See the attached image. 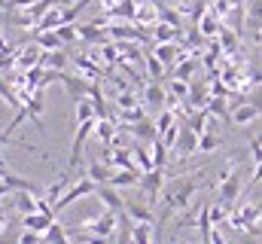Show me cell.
<instances>
[{"instance_id": "6da1fadb", "label": "cell", "mask_w": 262, "mask_h": 244, "mask_svg": "<svg viewBox=\"0 0 262 244\" xmlns=\"http://www.w3.org/2000/svg\"><path fill=\"white\" fill-rule=\"evenodd\" d=\"M201 177H204V171L189 174V177H177V180H171L165 186V192H162V205H165L162 220H168L174 211H186L189 208V198L195 195V189L201 186Z\"/></svg>"}, {"instance_id": "7a4b0ae2", "label": "cell", "mask_w": 262, "mask_h": 244, "mask_svg": "<svg viewBox=\"0 0 262 244\" xmlns=\"http://www.w3.org/2000/svg\"><path fill=\"white\" fill-rule=\"evenodd\" d=\"M116 223H119V214L104 211V214H101V217H95V220H82L76 232H89V235H98V238H110V235H113V229H116Z\"/></svg>"}, {"instance_id": "3957f363", "label": "cell", "mask_w": 262, "mask_h": 244, "mask_svg": "<svg viewBox=\"0 0 262 244\" xmlns=\"http://www.w3.org/2000/svg\"><path fill=\"white\" fill-rule=\"evenodd\" d=\"M95 192H98V183L89 180V177H79V180L73 183V186L67 189L64 195H61V198L55 201V217H58V214H61L64 208H70V205H73L76 198H85V195H95Z\"/></svg>"}, {"instance_id": "277c9868", "label": "cell", "mask_w": 262, "mask_h": 244, "mask_svg": "<svg viewBox=\"0 0 262 244\" xmlns=\"http://www.w3.org/2000/svg\"><path fill=\"white\" fill-rule=\"evenodd\" d=\"M95 125H98V119L79 122L76 137H73V147H70V159H67V168H70V171H73V168H79V162H82V147H85L89 134H95Z\"/></svg>"}, {"instance_id": "5b68a950", "label": "cell", "mask_w": 262, "mask_h": 244, "mask_svg": "<svg viewBox=\"0 0 262 244\" xmlns=\"http://www.w3.org/2000/svg\"><path fill=\"white\" fill-rule=\"evenodd\" d=\"M137 186L146 192V201H149V208H152V205L162 198L165 186H168V183H165V171H162V168H156V171H146V174L140 177V183H137Z\"/></svg>"}, {"instance_id": "8992f818", "label": "cell", "mask_w": 262, "mask_h": 244, "mask_svg": "<svg viewBox=\"0 0 262 244\" xmlns=\"http://www.w3.org/2000/svg\"><path fill=\"white\" fill-rule=\"evenodd\" d=\"M61 83H64V89H67V95H70L73 104L92 95V79H82V76H70V73H64Z\"/></svg>"}, {"instance_id": "52a82bcc", "label": "cell", "mask_w": 262, "mask_h": 244, "mask_svg": "<svg viewBox=\"0 0 262 244\" xmlns=\"http://www.w3.org/2000/svg\"><path fill=\"white\" fill-rule=\"evenodd\" d=\"M40 61H43V49H40L34 40H31V46H25V49H18V52H15V67H18L21 73H25V70H31V67H37Z\"/></svg>"}, {"instance_id": "ba28073f", "label": "cell", "mask_w": 262, "mask_h": 244, "mask_svg": "<svg viewBox=\"0 0 262 244\" xmlns=\"http://www.w3.org/2000/svg\"><path fill=\"white\" fill-rule=\"evenodd\" d=\"M104 205H107V211H113V214H125V198L119 195V189L116 186H98V192H95Z\"/></svg>"}, {"instance_id": "9c48e42d", "label": "cell", "mask_w": 262, "mask_h": 244, "mask_svg": "<svg viewBox=\"0 0 262 244\" xmlns=\"http://www.w3.org/2000/svg\"><path fill=\"white\" fill-rule=\"evenodd\" d=\"M152 55L162 64H180L183 61V43H156Z\"/></svg>"}, {"instance_id": "30bf717a", "label": "cell", "mask_w": 262, "mask_h": 244, "mask_svg": "<svg viewBox=\"0 0 262 244\" xmlns=\"http://www.w3.org/2000/svg\"><path fill=\"white\" fill-rule=\"evenodd\" d=\"M55 223V217L52 214H25L21 217V229H31V232H40V235H46V229Z\"/></svg>"}, {"instance_id": "8fae6325", "label": "cell", "mask_w": 262, "mask_h": 244, "mask_svg": "<svg viewBox=\"0 0 262 244\" xmlns=\"http://www.w3.org/2000/svg\"><path fill=\"white\" fill-rule=\"evenodd\" d=\"M34 43H37L43 52H58V49H64V40L58 37V31H34Z\"/></svg>"}, {"instance_id": "7c38bea8", "label": "cell", "mask_w": 262, "mask_h": 244, "mask_svg": "<svg viewBox=\"0 0 262 244\" xmlns=\"http://www.w3.org/2000/svg\"><path fill=\"white\" fill-rule=\"evenodd\" d=\"M241 195V180H238V171L229 177V180L220 183V205H226V208H232V201Z\"/></svg>"}, {"instance_id": "4fadbf2b", "label": "cell", "mask_w": 262, "mask_h": 244, "mask_svg": "<svg viewBox=\"0 0 262 244\" xmlns=\"http://www.w3.org/2000/svg\"><path fill=\"white\" fill-rule=\"evenodd\" d=\"M107 34H110L113 40H146L143 28H137V25H110Z\"/></svg>"}, {"instance_id": "5bb4252c", "label": "cell", "mask_w": 262, "mask_h": 244, "mask_svg": "<svg viewBox=\"0 0 262 244\" xmlns=\"http://www.w3.org/2000/svg\"><path fill=\"white\" fill-rule=\"evenodd\" d=\"M110 18H128V22H134V18H137V3H134V0H119L116 6L107 9L104 22H110Z\"/></svg>"}, {"instance_id": "9a60e30c", "label": "cell", "mask_w": 262, "mask_h": 244, "mask_svg": "<svg viewBox=\"0 0 262 244\" xmlns=\"http://www.w3.org/2000/svg\"><path fill=\"white\" fill-rule=\"evenodd\" d=\"M143 101H146L152 110L165 107V104H168V92H165V86H162V83H149L146 92H143Z\"/></svg>"}, {"instance_id": "2e32d148", "label": "cell", "mask_w": 262, "mask_h": 244, "mask_svg": "<svg viewBox=\"0 0 262 244\" xmlns=\"http://www.w3.org/2000/svg\"><path fill=\"white\" fill-rule=\"evenodd\" d=\"M85 177H89V180H95L98 186H107V183L113 180V165H107V162H92Z\"/></svg>"}, {"instance_id": "e0dca14e", "label": "cell", "mask_w": 262, "mask_h": 244, "mask_svg": "<svg viewBox=\"0 0 262 244\" xmlns=\"http://www.w3.org/2000/svg\"><path fill=\"white\" fill-rule=\"evenodd\" d=\"M125 214H128L134 223H156V217H152V208L149 205H137V201H125Z\"/></svg>"}, {"instance_id": "ac0fdd59", "label": "cell", "mask_w": 262, "mask_h": 244, "mask_svg": "<svg viewBox=\"0 0 262 244\" xmlns=\"http://www.w3.org/2000/svg\"><path fill=\"white\" fill-rule=\"evenodd\" d=\"M128 131L134 134V137H140V140H149V144L159 137V128H156V122L149 119V116L140 119V122H134V125H128Z\"/></svg>"}, {"instance_id": "d6986e66", "label": "cell", "mask_w": 262, "mask_h": 244, "mask_svg": "<svg viewBox=\"0 0 262 244\" xmlns=\"http://www.w3.org/2000/svg\"><path fill=\"white\" fill-rule=\"evenodd\" d=\"M116 122L113 119H98V125H95V137L104 144V147H113V140H116Z\"/></svg>"}, {"instance_id": "ffe728a7", "label": "cell", "mask_w": 262, "mask_h": 244, "mask_svg": "<svg viewBox=\"0 0 262 244\" xmlns=\"http://www.w3.org/2000/svg\"><path fill=\"white\" fill-rule=\"evenodd\" d=\"M180 156H192V153H198V134L192 131V128H183L180 131V140H177V147H174Z\"/></svg>"}, {"instance_id": "44dd1931", "label": "cell", "mask_w": 262, "mask_h": 244, "mask_svg": "<svg viewBox=\"0 0 262 244\" xmlns=\"http://www.w3.org/2000/svg\"><path fill=\"white\" fill-rule=\"evenodd\" d=\"M220 31H223V22H220V18H216L213 12H207V15H204V18L198 22V34H201L204 40H210V37H216Z\"/></svg>"}, {"instance_id": "7402d4cb", "label": "cell", "mask_w": 262, "mask_h": 244, "mask_svg": "<svg viewBox=\"0 0 262 244\" xmlns=\"http://www.w3.org/2000/svg\"><path fill=\"white\" fill-rule=\"evenodd\" d=\"M259 116L262 113L253 104H244V107H235V110H232V122H235V125H250V122L259 119Z\"/></svg>"}, {"instance_id": "603a6c76", "label": "cell", "mask_w": 262, "mask_h": 244, "mask_svg": "<svg viewBox=\"0 0 262 244\" xmlns=\"http://www.w3.org/2000/svg\"><path fill=\"white\" fill-rule=\"evenodd\" d=\"M152 31H156V43H180V28H171V25L159 22Z\"/></svg>"}, {"instance_id": "cb8c5ba5", "label": "cell", "mask_w": 262, "mask_h": 244, "mask_svg": "<svg viewBox=\"0 0 262 244\" xmlns=\"http://www.w3.org/2000/svg\"><path fill=\"white\" fill-rule=\"evenodd\" d=\"M140 177H143V171H113L110 186H116V189H122V186H137Z\"/></svg>"}, {"instance_id": "d4e9b609", "label": "cell", "mask_w": 262, "mask_h": 244, "mask_svg": "<svg viewBox=\"0 0 262 244\" xmlns=\"http://www.w3.org/2000/svg\"><path fill=\"white\" fill-rule=\"evenodd\" d=\"M220 144H223V137L213 134V128H207V131L198 137V153H213V150H220Z\"/></svg>"}, {"instance_id": "484cf974", "label": "cell", "mask_w": 262, "mask_h": 244, "mask_svg": "<svg viewBox=\"0 0 262 244\" xmlns=\"http://www.w3.org/2000/svg\"><path fill=\"white\" fill-rule=\"evenodd\" d=\"M131 153H134V162H137V168L146 174V171H156V165H152V156L140 147V144H131Z\"/></svg>"}, {"instance_id": "4316f807", "label": "cell", "mask_w": 262, "mask_h": 244, "mask_svg": "<svg viewBox=\"0 0 262 244\" xmlns=\"http://www.w3.org/2000/svg\"><path fill=\"white\" fill-rule=\"evenodd\" d=\"M43 67H49V70H64L67 67V55L64 49H58V52H43V61H40Z\"/></svg>"}, {"instance_id": "83f0119b", "label": "cell", "mask_w": 262, "mask_h": 244, "mask_svg": "<svg viewBox=\"0 0 262 244\" xmlns=\"http://www.w3.org/2000/svg\"><path fill=\"white\" fill-rule=\"evenodd\" d=\"M238 43H241V34L238 31H232V28H223L220 31V46L226 52H238Z\"/></svg>"}, {"instance_id": "f1b7e54d", "label": "cell", "mask_w": 262, "mask_h": 244, "mask_svg": "<svg viewBox=\"0 0 262 244\" xmlns=\"http://www.w3.org/2000/svg\"><path fill=\"white\" fill-rule=\"evenodd\" d=\"M15 208L21 211V217H25V214H37V195H31V192H15Z\"/></svg>"}, {"instance_id": "f546056e", "label": "cell", "mask_w": 262, "mask_h": 244, "mask_svg": "<svg viewBox=\"0 0 262 244\" xmlns=\"http://www.w3.org/2000/svg\"><path fill=\"white\" fill-rule=\"evenodd\" d=\"M43 241H46V244H70V241H67V229L61 226V223H58V220H55V223L46 229Z\"/></svg>"}, {"instance_id": "4dcf8cb0", "label": "cell", "mask_w": 262, "mask_h": 244, "mask_svg": "<svg viewBox=\"0 0 262 244\" xmlns=\"http://www.w3.org/2000/svg\"><path fill=\"white\" fill-rule=\"evenodd\" d=\"M67 186H70V177H58V180L52 183V186H49V189H46V201H49V205H52V208H55V201H58V198H61V195H64V189Z\"/></svg>"}, {"instance_id": "1f68e13d", "label": "cell", "mask_w": 262, "mask_h": 244, "mask_svg": "<svg viewBox=\"0 0 262 244\" xmlns=\"http://www.w3.org/2000/svg\"><path fill=\"white\" fill-rule=\"evenodd\" d=\"M159 3V0H156ZM159 22H165V25H171V28H180L183 22H180V12L177 9H171V6H165V3H159Z\"/></svg>"}, {"instance_id": "d6a6232c", "label": "cell", "mask_w": 262, "mask_h": 244, "mask_svg": "<svg viewBox=\"0 0 262 244\" xmlns=\"http://www.w3.org/2000/svg\"><path fill=\"white\" fill-rule=\"evenodd\" d=\"M152 165L162 168V171H165V165H168V147L162 144V137L152 140Z\"/></svg>"}, {"instance_id": "836d02e7", "label": "cell", "mask_w": 262, "mask_h": 244, "mask_svg": "<svg viewBox=\"0 0 262 244\" xmlns=\"http://www.w3.org/2000/svg\"><path fill=\"white\" fill-rule=\"evenodd\" d=\"M195 70H198V61L195 58H183L177 67H174V79H183V83H186Z\"/></svg>"}, {"instance_id": "e575fe53", "label": "cell", "mask_w": 262, "mask_h": 244, "mask_svg": "<svg viewBox=\"0 0 262 244\" xmlns=\"http://www.w3.org/2000/svg\"><path fill=\"white\" fill-rule=\"evenodd\" d=\"M76 119H79V122L98 119V116H95V101H92V98H82V101H76Z\"/></svg>"}, {"instance_id": "d590c367", "label": "cell", "mask_w": 262, "mask_h": 244, "mask_svg": "<svg viewBox=\"0 0 262 244\" xmlns=\"http://www.w3.org/2000/svg\"><path fill=\"white\" fill-rule=\"evenodd\" d=\"M18 238H21V229L15 223H6L0 229V244H18Z\"/></svg>"}, {"instance_id": "8d00e7d4", "label": "cell", "mask_w": 262, "mask_h": 244, "mask_svg": "<svg viewBox=\"0 0 262 244\" xmlns=\"http://www.w3.org/2000/svg\"><path fill=\"white\" fill-rule=\"evenodd\" d=\"M146 70H149V76H152V83H159V79L165 76V64H162V61L156 58L152 52L146 55Z\"/></svg>"}, {"instance_id": "74e56055", "label": "cell", "mask_w": 262, "mask_h": 244, "mask_svg": "<svg viewBox=\"0 0 262 244\" xmlns=\"http://www.w3.org/2000/svg\"><path fill=\"white\" fill-rule=\"evenodd\" d=\"M168 95H171V98H180V101H186V98H189V86H186L183 79H171V86H168Z\"/></svg>"}, {"instance_id": "f35d334b", "label": "cell", "mask_w": 262, "mask_h": 244, "mask_svg": "<svg viewBox=\"0 0 262 244\" xmlns=\"http://www.w3.org/2000/svg\"><path fill=\"white\" fill-rule=\"evenodd\" d=\"M229 9H235L232 0H213V9H210V12H213L220 22H226V18H229Z\"/></svg>"}, {"instance_id": "ab89813d", "label": "cell", "mask_w": 262, "mask_h": 244, "mask_svg": "<svg viewBox=\"0 0 262 244\" xmlns=\"http://www.w3.org/2000/svg\"><path fill=\"white\" fill-rule=\"evenodd\" d=\"M58 37L64 40V46H67V43L79 40V28H76V25H61V28H58Z\"/></svg>"}, {"instance_id": "60d3db41", "label": "cell", "mask_w": 262, "mask_h": 244, "mask_svg": "<svg viewBox=\"0 0 262 244\" xmlns=\"http://www.w3.org/2000/svg\"><path fill=\"white\" fill-rule=\"evenodd\" d=\"M174 113H171V110H165V113H162V116H159V119H156V128H159V137H162V134H165V131H168V128H171V125H174Z\"/></svg>"}, {"instance_id": "b9f144b4", "label": "cell", "mask_w": 262, "mask_h": 244, "mask_svg": "<svg viewBox=\"0 0 262 244\" xmlns=\"http://www.w3.org/2000/svg\"><path fill=\"white\" fill-rule=\"evenodd\" d=\"M73 64L82 70V73H89V76H101V67L98 64H92V61H85V58H73Z\"/></svg>"}, {"instance_id": "7bdbcfd3", "label": "cell", "mask_w": 262, "mask_h": 244, "mask_svg": "<svg viewBox=\"0 0 262 244\" xmlns=\"http://www.w3.org/2000/svg\"><path fill=\"white\" fill-rule=\"evenodd\" d=\"M116 104H119L122 110H134V107H137V98H134L131 92H119V98H116Z\"/></svg>"}, {"instance_id": "ee69618b", "label": "cell", "mask_w": 262, "mask_h": 244, "mask_svg": "<svg viewBox=\"0 0 262 244\" xmlns=\"http://www.w3.org/2000/svg\"><path fill=\"white\" fill-rule=\"evenodd\" d=\"M18 244H43V235H40V232H31V229H21Z\"/></svg>"}, {"instance_id": "f6af8a7d", "label": "cell", "mask_w": 262, "mask_h": 244, "mask_svg": "<svg viewBox=\"0 0 262 244\" xmlns=\"http://www.w3.org/2000/svg\"><path fill=\"white\" fill-rule=\"evenodd\" d=\"M34 3H37V0H9V12H12V9H31Z\"/></svg>"}, {"instance_id": "bcb514c9", "label": "cell", "mask_w": 262, "mask_h": 244, "mask_svg": "<svg viewBox=\"0 0 262 244\" xmlns=\"http://www.w3.org/2000/svg\"><path fill=\"white\" fill-rule=\"evenodd\" d=\"M9 192H12V189H9V186H6V183L0 180V198H3V195H9Z\"/></svg>"}, {"instance_id": "7dc6e473", "label": "cell", "mask_w": 262, "mask_h": 244, "mask_svg": "<svg viewBox=\"0 0 262 244\" xmlns=\"http://www.w3.org/2000/svg\"><path fill=\"white\" fill-rule=\"evenodd\" d=\"M0 9H3V12H9V0H0Z\"/></svg>"}, {"instance_id": "c3c4849f", "label": "cell", "mask_w": 262, "mask_h": 244, "mask_svg": "<svg viewBox=\"0 0 262 244\" xmlns=\"http://www.w3.org/2000/svg\"><path fill=\"white\" fill-rule=\"evenodd\" d=\"M6 223H9V220H6V214H0V229H3Z\"/></svg>"}, {"instance_id": "681fc988", "label": "cell", "mask_w": 262, "mask_h": 244, "mask_svg": "<svg viewBox=\"0 0 262 244\" xmlns=\"http://www.w3.org/2000/svg\"><path fill=\"white\" fill-rule=\"evenodd\" d=\"M253 40H256V43L262 46V31H256V37H253Z\"/></svg>"}, {"instance_id": "f907efd6", "label": "cell", "mask_w": 262, "mask_h": 244, "mask_svg": "<svg viewBox=\"0 0 262 244\" xmlns=\"http://www.w3.org/2000/svg\"><path fill=\"white\" fill-rule=\"evenodd\" d=\"M0 46H3V37H0Z\"/></svg>"}, {"instance_id": "816d5d0a", "label": "cell", "mask_w": 262, "mask_h": 244, "mask_svg": "<svg viewBox=\"0 0 262 244\" xmlns=\"http://www.w3.org/2000/svg\"><path fill=\"white\" fill-rule=\"evenodd\" d=\"M43 244H46V241H43Z\"/></svg>"}, {"instance_id": "f5cc1de1", "label": "cell", "mask_w": 262, "mask_h": 244, "mask_svg": "<svg viewBox=\"0 0 262 244\" xmlns=\"http://www.w3.org/2000/svg\"><path fill=\"white\" fill-rule=\"evenodd\" d=\"M259 244H262V241H259Z\"/></svg>"}]
</instances>
